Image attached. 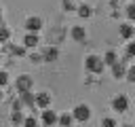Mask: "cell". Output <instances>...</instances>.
<instances>
[{"mask_svg":"<svg viewBox=\"0 0 135 127\" xmlns=\"http://www.w3.org/2000/svg\"><path fill=\"white\" fill-rule=\"evenodd\" d=\"M103 57H99V55H89L86 59H84V68L89 70V72H93V74H99L101 70H103Z\"/></svg>","mask_w":135,"mask_h":127,"instance_id":"1","label":"cell"},{"mask_svg":"<svg viewBox=\"0 0 135 127\" xmlns=\"http://www.w3.org/2000/svg\"><path fill=\"white\" fill-rule=\"evenodd\" d=\"M72 116H74V121H80V123L89 121V119H91V106H86V104H78V106L72 110Z\"/></svg>","mask_w":135,"mask_h":127,"instance_id":"2","label":"cell"},{"mask_svg":"<svg viewBox=\"0 0 135 127\" xmlns=\"http://www.w3.org/2000/svg\"><path fill=\"white\" fill-rule=\"evenodd\" d=\"M32 85H34V80H32V76H27V74L17 76V80H15V87H17L19 93H21V91H32Z\"/></svg>","mask_w":135,"mask_h":127,"instance_id":"3","label":"cell"},{"mask_svg":"<svg viewBox=\"0 0 135 127\" xmlns=\"http://www.w3.org/2000/svg\"><path fill=\"white\" fill-rule=\"evenodd\" d=\"M40 28H42V19L38 17V15H32V17H27L25 19V30L27 32H40Z\"/></svg>","mask_w":135,"mask_h":127,"instance_id":"4","label":"cell"},{"mask_svg":"<svg viewBox=\"0 0 135 127\" xmlns=\"http://www.w3.org/2000/svg\"><path fill=\"white\" fill-rule=\"evenodd\" d=\"M112 108H114L116 112H124V110L129 108V97H127V95H122V93H120V95H116V97L112 99Z\"/></svg>","mask_w":135,"mask_h":127,"instance_id":"5","label":"cell"},{"mask_svg":"<svg viewBox=\"0 0 135 127\" xmlns=\"http://www.w3.org/2000/svg\"><path fill=\"white\" fill-rule=\"evenodd\" d=\"M40 119H42V125H44V127H53V125L57 123V119H59V116H57V114H55L53 110L44 108V110H42V116H40Z\"/></svg>","mask_w":135,"mask_h":127,"instance_id":"6","label":"cell"},{"mask_svg":"<svg viewBox=\"0 0 135 127\" xmlns=\"http://www.w3.org/2000/svg\"><path fill=\"white\" fill-rule=\"evenodd\" d=\"M38 42H40V38H38L36 32H27L25 38H23V47L25 49H34V47H38Z\"/></svg>","mask_w":135,"mask_h":127,"instance_id":"7","label":"cell"},{"mask_svg":"<svg viewBox=\"0 0 135 127\" xmlns=\"http://www.w3.org/2000/svg\"><path fill=\"white\" fill-rule=\"evenodd\" d=\"M19 99H21L23 106H30V108L36 106V95H34L32 91H21V93H19Z\"/></svg>","mask_w":135,"mask_h":127,"instance_id":"8","label":"cell"},{"mask_svg":"<svg viewBox=\"0 0 135 127\" xmlns=\"http://www.w3.org/2000/svg\"><path fill=\"white\" fill-rule=\"evenodd\" d=\"M112 76H114V78L127 76V66H124V61H116V64L112 66Z\"/></svg>","mask_w":135,"mask_h":127,"instance_id":"9","label":"cell"},{"mask_svg":"<svg viewBox=\"0 0 135 127\" xmlns=\"http://www.w3.org/2000/svg\"><path fill=\"white\" fill-rule=\"evenodd\" d=\"M118 32H120V36H122V38H127V40H131V38L135 36V28H133L129 21H127V23H122Z\"/></svg>","mask_w":135,"mask_h":127,"instance_id":"10","label":"cell"},{"mask_svg":"<svg viewBox=\"0 0 135 127\" xmlns=\"http://www.w3.org/2000/svg\"><path fill=\"white\" fill-rule=\"evenodd\" d=\"M49 104H51V95H49L46 91H42V93L36 95V106H38V108L44 110V108H49Z\"/></svg>","mask_w":135,"mask_h":127,"instance_id":"11","label":"cell"},{"mask_svg":"<svg viewBox=\"0 0 135 127\" xmlns=\"http://www.w3.org/2000/svg\"><path fill=\"white\" fill-rule=\"evenodd\" d=\"M57 57H59V51H57L55 47H46V49L42 51V59H44V61H55Z\"/></svg>","mask_w":135,"mask_h":127,"instance_id":"12","label":"cell"},{"mask_svg":"<svg viewBox=\"0 0 135 127\" xmlns=\"http://www.w3.org/2000/svg\"><path fill=\"white\" fill-rule=\"evenodd\" d=\"M72 38H74L76 42H82V40L86 38V32H84V28H82V25H74V28H72Z\"/></svg>","mask_w":135,"mask_h":127,"instance_id":"13","label":"cell"},{"mask_svg":"<svg viewBox=\"0 0 135 127\" xmlns=\"http://www.w3.org/2000/svg\"><path fill=\"white\" fill-rule=\"evenodd\" d=\"M72 121H74V116H72L70 112H65V114H61V116L57 119V123H59L61 127H72Z\"/></svg>","mask_w":135,"mask_h":127,"instance_id":"14","label":"cell"},{"mask_svg":"<svg viewBox=\"0 0 135 127\" xmlns=\"http://www.w3.org/2000/svg\"><path fill=\"white\" fill-rule=\"evenodd\" d=\"M91 15H93V8H91L89 4H80V6H78V17L86 19V17H91Z\"/></svg>","mask_w":135,"mask_h":127,"instance_id":"15","label":"cell"},{"mask_svg":"<svg viewBox=\"0 0 135 127\" xmlns=\"http://www.w3.org/2000/svg\"><path fill=\"white\" fill-rule=\"evenodd\" d=\"M116 61H118V57H116L114 51H108V53L103 55V64H105V66H114Z\"/></svg>","mask_w":135,"mask_h":127,"instance_id":"16","label":"cell"},{"mask_svg":"<svg viewBox=\"0 0 135 127\" xmlns=\"http://www.w3.org/2000/svg\"><path fill=\"white\" fill-rule=\"evenodd\" d=\"M8 38H11V30L0 23V42H8Z\"/></svg>","mask_w":135,"mask_h":127,"instance_id":"17","label":"cell"},{"mask_svg":"<svg viewBox=\"0 0 135 127\" xmlns=\"http://www.w3.org/2000/svg\"><path fill=\"white\" fill-rule=\"evenodd\" d=\"M11 121H13L15 125L23 123V114H21V110H13V114H11Z\"/></svg>","mask_w":135,"mask_h":127,"instance_id":"18","label":"cell"},{"mask_svg":"<svg viewBox=\"0 0 135 127\" xmlns=\"http://www.w3.org/2000/svg\"><path fill=\"white\" fill-rule=\"evenodd\" d=\"M23 127H38V121L34 116H25L23 119Z\"/></svg>","mask_w":135,"mask_h":127,"instance_id":"19","label":"cell"},{"mask_svg":"<svg viewBox=\"0 0 135 127\" xmlns=\"http://www.w3.org/2000/svg\"><path fill=\"white\" fill-rule=\"evenodd\" d=\"M101 127H116V121H114L112 116H103V121H101Z\"/></svg>","mask_w":135,"mask_h":127,"instance_id":"20","label":"cell"},{"mask_svg":"<svg viewBox=\"0 0 135 127\" xmlns=\"http://www.w3.org/2000/svg\"><path fill=\"white\" fill-rule=\"evenodd\" d=\"M127 17H129V21H135V2L127 6Z\"/></svg>","mask_w":135,"mask_h":127,"instance_id":"21","label":"cell"},{"mask_svg":"<svg viewBox=\"0 0 135 127\" xmlns=\"http://www.w3.org/2000/svg\"><path fill=\"white\" fill-rule=\"evenodd\" d=\"M124 53H127V57H135V42H129L127 49H124Z\"/></svg>","mask_w":135,"mask_h":127,"instance_id":"22","label":"cell"},{"mask_svg":"<svg viewBox=\"0 0 135 127\" xmlns=\"http://www.w3.org/2000/svg\"><path fill=\"white\" fill-rule=\"evenodd\" d=\"M127 78H129V83H135V66L127 68Z\"/></svg>","mask_w":135,"mask_h":127,"instance_id":"23","label":"cell"},{"mask_svg":"<svg viewBox=\"0 0 135 127\" xmlns=\"http://www.w3.org/2000/svg\"><path fill=\"white\" fill-rule=\"evenodd\" d=\"M61 4H63V8H65V11H74V8H76L72 0H61Z\"/></svg>","mask_w":135,"mask_h":127,"instance_id":"24","label":"cell"},{"mask_svg":"<svg viewBox=\"0 0 135 127\" xmlns=\"http://www.w3.org/2000/svg\"><path fill=\"white\" fill-rule=\"evenodd\" d=\"M6 83H8V74H6L4 70H0V87H4Z\"/></svg>","mask_w":135,"mask_h":127,"instance_id":"25","label":"cell"},{"mask_svg":"<svg viewBox=\"0 0 135 127\" xmlns=\"http://www.w3.org/2000/svg\"><path fill=\"white\" fill-rule=\"evenodd\" d=\"M11 51H13L15 55H23V47H11Z\"/></svg>","mask_w":135,"mask_h":127,"instance_id":"26","label":"cell"},{"mask_svg":"<svg viewBox=\"0 0 135 127\" xmlns=\"http://www.w3.org/2000/svg\"><path fill=\"white\" fill-rule=\"evenodd\" d=\"M30 59H32V61H34V64H38V61H42V55H32V57H30Z\"/></svg>","mask_w":135,"mask_h":127,"instance_id":"27","label":"cell"},{"mask_svg":"<svg viewBox=\"0 0 135 127\" xmlns=\"http://www.w3.org/2000/svg\"><path fill=\"white\" fill-rule=\"evenodd\" d=\"M4 99V93H2V87H0V102Z\"/></svg>","mask_w":135,"mask_h":127,"instance_id":"28","label":"cell"},{"mask_svg":"<svg viewBox=\"0 0 135 127\" xmlns=\"http://www.w3.org/2000/svg\"><path fill=\"white\" fill-rule=\"evenodd\" d=\"M118 2H120V0H112V4H118Z\"/></svg>","mask_w":135,"mask_h":127,"instance_id":"29","label":"cell"},{"mask_svg":"<svg viewBox=\"0 0 135 127\" xmlns=\"http://www.w3.org/2000/svg\"><path fill=\"white\" fill-rule=\"evenodd\" d=\"M0 23H2V11H0Z\"/></svg>","mask_w":135,"mask_h":127,"instance_id":"30","label":"cell"},{"mask_svg":"<svg viewBox=\"0 0 135 127\" xmlns=\"http://www.w3.org/2000/svg\"><path fill=\"white\" fill-rule=\"evenodd\" d=\"M122 127H131V125H122Z\"/></svg>","mask_w":135,"mask_h":127,"instance_id":"31","label":"cell"},{"mask_svg":"<svg viewBox=\"0 0 135 127\" xmlns=\"http://www.w3.org/2000/svg\"><path fill=\"white\" fill-rule=\"evenodd\" d=\"M0 59H2V55H0Z\"/></svg>","mask_w":135,"mask_h":127,"instance_id":"32","label":"cell"}]
</instances>
